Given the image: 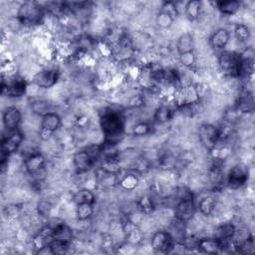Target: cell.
Instances as JSON below:
<instances>
[{
    "label": "cell",
    "mask_w": 255,
    "mask_h": 255,
    "mask_svg": "<svg viewBox=\"0 0 255 255\" xmlns=\"http://www.w3.org/2000/svg\"><path fill=\"white\" fill-rule=\"evenodd\" d=\"M73 202L78 205L82 203H90V204H95L96 202V195L95 193L88 188H83L78 190L72 198Z\"/></svg>",
    "instance_id": "27"
},
{
    "label": "cell",
    "mask_w": 255,
    "mask_h": 255,
    "mask_svg": "<svg viewBox=\"0 0 255 255\" xmlns=\"http://www.w3.org/2000/svg\"><path fill=\"white\" fill-rule=\"evenodd\" d=\"M175 109L176 108L173 103L168 105L167 104L160 105L154 112V115H153L154 122L158 125H163L169 122L173 117V113Z\"/></svg>",
    "instance_id": "21"
},
{
    "label": "cell",
    "mask_w": 255,
    "mask_h": 255,
    "mask_svg": "<svg viewBox=\"0 0 255 255\" xmlns=\"http://www.w3.org/2000/svg\"><path fill=\"white\" fill-rule=\"evenodd\" d=\"M223 247H224V242L218 240L215 237L198 239L196 244V249L206 254H218L222 251Z\"/></svg>",
    "instance_id": "16"
},
{
    "label": "cell",
    "mask_w": 255,
    "mask_h": 255,
    "mask_svg": "<svg viewBox=\"0 0 255 255\" xmlns=\"http://www.w3.org/2000/svg\"><path fill=\"white\" fill-rule=\"evenodd\" d=\"M176 51L178 55L194 51V38L191 33L184 32L177 38Z\"/></svg>",
    "instance_id": "22"
},
{
    "label": "cell",
    "mask_w": 255,
    "mask_h": 255,
    "mask_svg": "<svg viewBox=\"0 0 255 255\" xmlns=\"http://www.w3.org/2000/svg\"><path fill=\"white\" fill-rule=\"evenodd\" d=\"M144 105V97L142 95H134L129 98L128 100V106L130 108H141Z\"/></svg>",
    "instance_id": "39"
},
{
    "label": "cell",
    "mask_w": 255,
    "mask_h": 255,
    "mask_svg": "<svg viewBox=\"0 0 255 255\" xmlns=\"http://www.w3.org/2000/svg\"><path fill=\"white\" fill-rule=\"evenodd\" d=\"M233 33H234L236 39L241 43H246L247 41H249L250 36H251L249 27L243 23L235 24L233 27Z\"/></svg>",
    "instance_id": "31"
},
{
    "label": "cell",
    "mask_w": 255,
    "mask_h": 255,
    "mask_svg": "<svg viewBox=\"0 0 255 255\" xmlns=\"http://www.w3.org/2000/svg\"><path fill=\"white\" fill-rule=\"evenodd\" d=\"M76 206V216L79 221H86L94 214V204L82 203Z\"/></svg>",
    "instance_id": "30"
},
{
    "label": "cell",
    "mask_w": 255,
    "mask_h": 255,
    "mask_svg": "<svg viewBox=\"0 0 255 255\" xmlns=\"http://www.w3.org/2000/svg\"><path fill=\"white\" fill-rule=\"evenodd\" d=\"M217 10L223 15H234L241 8V2L237 0H221L215 2Z\"/></svg>",
    "instance_id": "24"
},
{
    "label": "cell",
    "mask_w": 255,
    "mask_h": 255,
    "mask_svg": "<svg viewBox=\"0 0 255 255\" xmlns=\"http://www.w3.org/2000/svg\"><path fill=\"white\" fill-rule=\"evenodd\" d=\"M52 205L51 203L48 201V200H41L38 202L37 204V210H38V213L43 216V217H48L50 214H51V210H52Z\"/></svg>",
    "instance_id": "38"
},
{
    "label": "cell",
    "mask_w": 255,
    "mask_h": 255,
    "mask_svg": "<svg viewBox=\"0 0 255 255\" xmlns=\"http://www.w3.org/2000/svg\"><path fill=\"white\" fill-rule=\"evenodd\" d=\"M31 110L32 112L39 116V117H43L46 114H48L50 111V104L48 101L45 100H36L34 102L31 103Z\"/></svg>",
    "instance_id": "32"
},
{
    "label": "cell",
    "mask_w": 255,
    "mask_h": 255,
    "mask_svg": "<svg viewBox=\"0 0 255 255\" xmlns=\"http://www.w3.org/2000/svg\"><path fill=\"white\" fill-rule=\"evenodd\" d=\"M159 11L168 14L169 16H171L175 20L178 17V14H179L178 8H177L175 2H173V1H164V2H162L161 6L159 8Z\"/></svg>",
    "instance_id": "36"
},
{
    "label": "cell",
    "mask_w": 255,
    "mask_h": 255,
    "mask_svg": "<svg viewBox=\"0 0 255 255\" xmlns=\"http://www.w3.org/2000/svg\"><path fill=\"white\" fill-rule=\"evenodd\" d=\"M139 179L135 172H129L121 177V179L118 181L119 186L126 190V191H132L138 186Z\"/></svg>",
    "instance_id": "25"
},
{
    "label": "cell",
    "mask_w": 255,
    "mask_h": 255,
    "mask_svg": "<svg viewBox=\"0 0 255 255\" xmlns=\"http://www.w3.org/2000/svg\"><path fill=\"white\" fill-rule=\"evenodd\" d=\"M149 167H150V162L142 156L134 159L131 165V169L135 173H144L149 169Z\"/></svg>",
    "instance_id": "33"
},
{
    "label": "cell",
    "mask_w": 255,
    "mask_h": 255,
    "mask_svg": "<svg viewBox=\"0 0 255 255\" xmlns=\"http://www.w3.org/2000/svg\"><path fill=\"white\" fill-rule=\"evenodd\" d=\"M218 66L220 71L229 77H239L240 55L236 52L221 51L218 55Z\"/></svg>",
    "instance_id": "3"
},
{
    "label": "cell",
    "mask_w": 255,
    "mask_h": 255,
    "mask_svg": "<svg viewBox=\"0 0 255 255\" xmlns=\"http://www.w3.org/2000/svg\"><path fill=\"white\" fill-rule=\"evenodd\" d=\"M51 228L54 240L72 244V241L74 239V233L68 224H66L65 222H60Z\"/></svg>",
    "instance_id": "19"
},
{
    "label": "cell",
    "mask_w": 255,
    "mask_h": 255,
    "mask_svg": "<svg viewBox=\"0 0 255 255\" xmlns=\"http://www.w3.org/2000/svg\"><path fill=\"white\" fill-rule=\"evenodd\" d=\"M62 126L61 117L55 112H49L41 118L39 136L42 140H48L51 135Z\"/></svg>",
    "instance_id": "6"
},
{
    "label": "cell",
    "mask_w": 255,
    "mask_h": 255,
    "mask_svg": "<svg viewBox=\"0 0 255 255\" xmlns=\"http://www.w3.org/2000/svg\"><path fill=\"white\" fill-rule=\"evenodd\" d=\"M45 18V8L36 1L23 2L17 11L16 19L26 27H33L43 22Z\"/></svg>",
    "instance_id": "2"
},
{
    "label": "cell",
    "mask_w": 255,
    "mask_h": 255,
    "mask_svg": "<svg viewBox=\"0 0 255 255\" xmlns=\"http://www.w3.org/2000/svg\"><path fill=\"white\" fill-rule=\"evenodd\" d=\"M201 10V2L199 0H190L184 6V13L186 18L190 21H196L199 18Z\"/></svg>",
    "instance_id": "28"
},
{
    "label": "cell",
    "mask_w": 255,
    "mask_h": 255,
    "mask_svg": "<svg viewBox=\"0 0 255 255\" xmlns=\"http://www.w3.org/2000/svg\"><path fill=\"white\" fill-rule=\"evenodd\" d=\"M96 158L86 149H81L74 153L73 155V164L77 173H86L92 169L96 162Z\"/></svg>",
    "instance_id": "11"
},
{
    "label": "cell",
    "mask_w": 255,
    "mask_h": 255,
    "mask_svg": "<svg viewBox=\"0 0 255 255\" xmlns=\"http://www.w3.org/2000/svg\"><path fill=\"white\" fill-rule=\"evenodd\" d=\"M2 95L9 98H21L26 94L27 83L21 77H11L7 82L2 80Z\"/></svg>",
    "instance_id": "8"
},
{
    "label": "cell",
    "mask_w": 255,
    "mask_h": 255,
    "mask_svg": "<svg viewBox=\"0 0 255 255\" xmlns=\"http://www.w3.org/2000/svg\"><path fill=\"white\" fill-rule=\"evenodd\" d=\"M236 234V227L232 223H223L216 227L214 231V237L218 240L225 242L227 240L233 239Z\"/></svg>",
    "instance_id": "23"
},
{
    "label": "cell",
    "mask_w": 255,
    "mask_h": 255,
    "mask_svg": "<svg viewBox=\"0 0 255 255\" xmlns=\"http://www.w3.org/2000/svg\"><path fill=\"white\" fill-rule=\"evenodd\" d=\"M216 207V198L212 195L204 196L197 204L199 212L204 216H210Z\"/></svg>",
    "instance_id": "26"
},
{
    "label": "cell",
    "mask_w": 255,
    "mask_h": 255,
    "mask_svg": "<svg viewBox=\"0 0 255 255\" xmlns=\"http://www.w3.org/2000/svg\"><path fill=\"white\" fill-rule=\"evenodd\" d=\"M178 60H179V63H180L183 67H185V68H191V67L195 64V61H196V57H195L194 51H193V52H188V53H185V54L178 55Z\"/></svg>",
    "instance_id": "37"
},
{
    "label": "cell",
    "mask_w": 255,
    "mask_h": 255,
    "mask_svg": "<svg viewBox=\"0 0 255 255\" xmlns=\"http://www.w3.org/2000/svg\"><path fill=\"white\" fill-rule=\"evenodd\" d=\"M198 139L201 145L208 151H211L220 140L219 128L212 124H202L197 129Z\"/></svg>",
    "instance_id": "5"
},
{
    "label": "cell",
    "mask_w": 255,
    "mask_h": 255,
    "mask_svg": "<svg viewBox=\"0 0 255 255\" xmlns=\"http://www.w3.org/2000/svg\"><path fill=\"white\" fill-rule=\"evenodd\" d=\"M174 243L170 233L166 230H159L155 232L150 240L151 249L155 252H169Z\"/></svg>",
    "instance_id": "12"
},
{
    "label": "cell",
    "mask_w": 255,
    "mask_h": 255,
    "mask_svg": "<svg viewBox=\"0 0 255 255\" xmlns=\"http://www.w3.org/2000/svg\"><path fill=\"white\" fill-rule=\"evenodd\" d=\"M230 33L225 28L215 30L209 37V45L214 50H224L229 43Z\"/></svg>",
    "instance_id": "17"
},
{
    "label": "cell",
    "mask_w": 255,
    "mask_h": 255,
    "mask_svg": "<svg viewBox=\"0 0 255 255\" xmlns=\"http://www.w3.org/2000/svg\"><path fill=\"white\" fill-rule=\"evenodd\" d=\"M23 163L27 173L31 176H36L45 168L46 159L42 153L32 152L24 158Z\"/></svg>",
    "instance_id": "13"
},
{
    "label": "cell",
    "mask_w": 255,
    "mask_h": 255,
    "mask_svg": "<svg viewBox=\"0 0 255 255\" xmlns=\"http://www.w3.org/2000/svg\"><path fill=\"white\" fill-rule=\"evenodd\" d=\"M196 205L192 195L189 192L180 196L174 207V218L187 223L190 221L196 212Z\"/></svg>",
    "instance_id": "4"
},
{
    "label": "cell",
    "mask_w": 255,
    "mask_h": 255,
    "mask_svg": "<svg viewBox=\"0 0 255 255\" xmlns=\"http://www.w3.org/2000/svg\"><path fill=\"white\" fill-rule=\"evenodd\" d=\"M174 21H175V19H173L171 16H169L168 14L161 12V11H159L157 13L156 18H155V22H156L157 26L161 29L169 28L173 24Z\"/></svg>",
    "instance_id": "34"
},
{
    "label": "cell",
    "mask_w": 255,
    "mask_h": 255,
    "mask_svg": "<svg viewBox=\"0 0 255 255\" xmlns=\"http://www.w3.org/2000/svg\"><path fill=\"white\" fill-rule=\"evenodd\" d=\"M54 241V237L52 234V228L50 226L43 227L32 239V245L36 249V252L43 248L44 246L51 245Z\"/></svg>",
    "instance_id": "20"
},
{
    "label": "cell",
    "mask_w": 255,
    "mask_h": 255,
    "mask_svg": "<svg viewBox=\"0 0 255 255\" xmlns=\"http://www.w3.org/2000/svg\"><path fill=\"white\" fill-rule=\"evenodd\" d=\"M137 208L143 214H151L155 209V204L149 195H142L136 202Z\"/></svg>",
    "instance_id": "29"
},
{
    "label": "cell",
    "mask_w": 255,
    "mask_h": 255,
    "mask_svg": "<svg viewBox=\"0 0 255 255\" xmlns=\"http://www.w3.org/2000/svg\"><path fill=\"white\" fill-rule=\"evenodd\" d=\"M22 121V114L21 111L15 107L10 106L5 109L2 115V123L4 128L8 131H14L18 129Z\"/></svg>",
    "instance_id": "14"
},
{
    "label": "cell",
    "mask_w": 255,
    "mask_h": 255,
    "mask_svg": "<svg viewBox=\"0 0 255 255\" xmlns=\"http://www.w3.org/2000/svg\"><path fill=\"white\" fill-rule=\"evenodd\" d=\"M150 130H151V127L147 122H138L132 127L131 133L134 136H143L148 134Z\"/></svg>",
    "instance_id": "35"
},
{
    "label": "cell",
    "mask_w": 255,
    "mask_h": 255,
    "mask_svg": "<svg viewBox=\"0 0 255 255\" xmlns=\"http://www.w3.org/2000/svg\"><path fill=\"white\" fill-rule=\"evenodd\" d=\"M248 178V168L242 164H235L228 170L225 178V183L230 189H238L246 184Z\"/></svg>",
    "instance_id": "7"
},
{
    "label": "cell",
    "mask_w": 255,
    "mask_h": 255,
    "mask_svg": "<svg viewBox=\"0 0 255 255\" xmlns=\"http://www.w3.org/2000/svg\"><path fill=\"white\" fill-rule=\"evenodd\" d=\"M100 127L104 133V143L116 145L125 134V120L123 115L111 108L105 109L100 116Z\"/></svg>",
    "instance_id": "1"
},
{
    "label": "cell",
    "mask_w": 255,
    "mask_h": 255,
    "mask_svg": "<svg viewBox=\"0 0 255 255\" xmlns=\"http://www.w3.org/2000/svg\"><path fill=\"white\" fill-rule=\"evenodd\" d=\"M123 232L125 234L127 243H128L130 245H136L142 239V233H141L140 229L132 221L127 220L123 224Z\"/></svg>",
    "instance_id": "18"
},
{
    "label": "cell",
    "mask_w": 255,
    "mask_h": 255,
    "mask_svg": "<svg viewBox=\"0 0 255 255\" xmlns=\"http://www.w3.org/2000/svg\"><path fill=\"white\" fill-rule=\"evenodd\" d=\"M100 168L105 174L117 176L122 172L121 159L117 154H106L102 159Z\"/></svg>",
    "instance_id": "15"
},
{
    "label": "cell",
    "mask_w": 255,
    "mask_h": 255,
    "mask_svg": "<svg viewBox=\"0 0 255 255\" xmlns=\"http://www.w3.org/2000/svg\"><path fill=\"white\" fill-rule=\"evenodd\" d=\"M23 139H24V135L19 129L10 131V134L7 136H4L1 140V145H0L1 157L8 158L11 154L16 152L20 147V145L22 144Z\"/></svg>",
    "instance_id": "9"
},
{
    "label": "cell",
    "mask_w": 255,
    "mask_h": 255,
    "mask_svg": "<svg viewBox=\"0 0 255 255\" xmlns=\"http://www.w3.org/2000/svg\"><path fill=\"white\" fill-rule=\"evenodd\" d=\"M59 78L60 72L56 68H46L35 74L33 82L39 88L50 89L57 84Z\"/></svg>",
    "instance_id": "10"
},
{
    "label": "cell",
    "mask_w": 255,
    "mask_h": 255,
    "mask_svg": "<svg viewBox=\"0 0 255 255\" xmlns=\"http://www.w3.org/2000/svg\"><path fill=\"white\" fill-rule=\"evenodd\" d=\"M98 49H99L100 53L103 56L108 57V56L113 55V48L107 42H99L98 43Z\"/></svg>",
    "instance_id": "40"
}]
</instances>
